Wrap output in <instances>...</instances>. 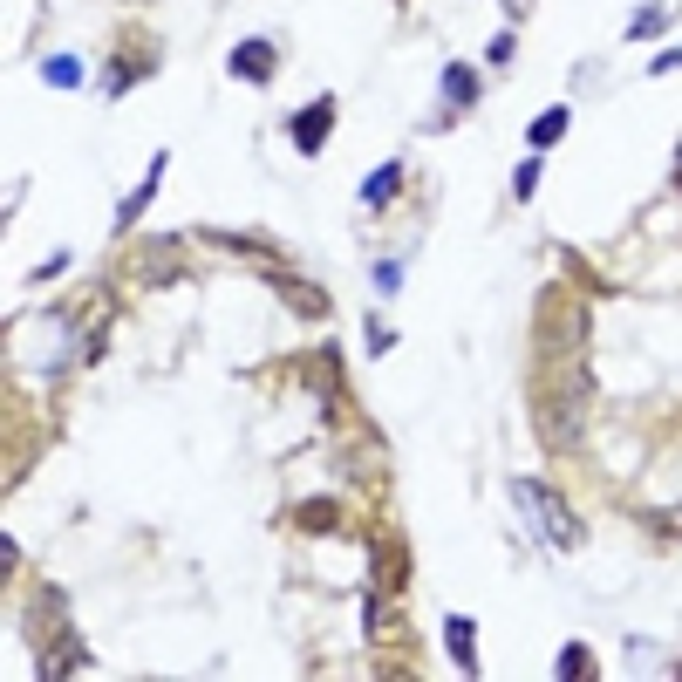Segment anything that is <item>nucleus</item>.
I'll return each instance as SVG.
<instances>
[{"instance_id":"6e6552de","label":"nucleus","mask_w":682,"mask_h":682,"mask_svg":"<svg viewBox=\"0 0 682 682\" xmlns=\"http://www.w3.org/2000/svg\"><path fill=\"white\" fill-rule=\"evenodd\" d=\"M444 103H451V110H471V103H478V76H471L464 62L444 69Z\"/></svg>"},{"instance_id":"9b49d317","label":"nucleus","mask_w":682,"mask_h":682,"mask_svg":"<svg viewBox=\"0 0 682 682\" xmlns=\"http://www.w3.org/2000/svg\"><path fill=\"white\" fill-rule=\"evenodd\" d=\"M560 676H594V662H587V648H580V642L560 648Z\"/></svg>"},{"instance_id":"7ed1b4c3","label":"nucleus","mask_w":682,"mask_h":682,"mask_svg":"<svg viewBox=\"0 0 682 682\" xmlns=\"http://www.w3.org/2000/svg\"><path fill=\"white\" fill-rule=\"evenodd\" d=\"M232 76L239 82H273V41H239V48H232Z\"/></svg>"},{"instance_id":"f257e3e1","label":"nucleus","mask_w":682,"mask_h":682,"mask_svg":"<svg viewBox=\"0 0 682 682\" xmlns=\"http://www.w3.org/2000/svg\"><path fill=\"white\" fill-rule=\"evenodd\" d=\"M512 498H519L532 519H539V532H546V546H553V553H573V546L587 539V532H580V519L567 512V498L553 492V485H539V478H519V485H512Z\"/></svg>"},{"instance_id":"9d476101","label":"nucleus","mask_w":682,"mask_h":682,"mask_svg":"<svg viewBox=\"0 0 682 682\" xmlns=\"http://www.w3.org/2000/svg\"><path fill=\"white\" fill-rule=\"evenodd\" d=\"M567 123H573V110H546L539 123H532V144H539V151H546V144H560V137H567Z\"/></svg>"},{"instance_id":"f3484780","label":"nucleus","mask_w":682,"mask_h":682,"mask_svg":"<svg viewBox=\"0 0 682 682\" xmlns=\"http://www.w3.org/2000/svg\"><path fill=\"white\" fill-rule=\"evenodd\" d=\"M676 185H682V151H676Z\"/></svg>"},{"instance_id":"2eb2a0df","label":"nucleus","mask_w":682,"mask_h":682,"mask_svg":"<svg viewBox=\"0 0 682 682\" xmlns=\"http://www.w3.org/2000/svg\"><path fill=\"white\" fill-rule=\"evenodd\" d=\"M396 287H403V266L382 260V266H376V294H396Z\"/></svg>"},{"instance_id":"20e7f679","label":"nucleus","mask_w":682,"mask_h":682,"mask_svg":"<svg viewBox=\"0 0 682 682\" xmlns=\"http://www.w3.org/2000/svg\"><path fill=\"white\" fill-rule=\"evenodd\" d=\"M164 164H171V157H151V178H144V185H137L130 198H123V205H116V232H130L137 219H144V205H151V191L164 185Z\"/></svg>"},{"instance_id":"4468645a","label":"nucleus","mask_w":682,"mask_h":682,"mask_svg":"<svg viewBox=\"0 0 682 682\" xmlns=\"http://www.w3.org/2000/svg\"><path fill=\"white\" fill-rule=\"evenodd\" d=\"M662 21H669V14H662V7H642V14H635V21H628V35H655V28H662Z\"/></svg>"},{"instance_id":"f8f14e48","label":"nucleus","mask_w":682,"mask_h":682,"mask_svg":"<svg viewBox=\"0 0 682 682\" xmlns=\"http://www.w3.org/2000/svg\"><path fill=\"white\" fill-rule=\"evenodd\" d=\"M280 294H287L294 307H307V314H321V307H328L321 294H314V287H294V280H280Z\"/></svg>"},{"instance_id":"0eeeda50","label":"nucleus","mask_w":682,"mask_h":682,"mask_svg":"<svg viewBox=\"0 0 682 682\" xmlns=\"http://www.w3.org/2000/svg\"><path fill=\"white\" fill-rule=\"evenodd\" d=\"M403 171H410V164H382L376 178L362 185V205H369V212H382V205L396 198V185H403Z\"/></svg>"},{"instance_id":"ddd939ff","label":"nucleus","mask_w":682,"mask_h":682,"mask_svg":"<svg viewBox=\"0 0 682 682\" xmlns=\"http://www.w3.org/2000/svg\"><path fill=\"white\" fill-rule=\"evenodd\" d=\"M532 185H539V157H526V164L512 171V198H532Z\"/></svg>"},{"instance_id":"dca6fc26","label":"nucleus","mask_w":682,"mask_h":682,"mask_svg":"<svg viewBox=\"0 0 682 682\" xmlns=\"http://www.w3.org/2000/svg\"><path fill=\"white\" fill-rule=\"evenodd\" d=\"M669 69H682V48H669V55H655V62H648V76H669Z\"/></svg>"},{"instance_id":"1a4fd4ad","label":"nucleus","mask_w":682,"mask_h":682,"mask_svg":"<svg viewBox=\"0 0 682 682\" xmlns=\"http://www.w3.org/2000/svg\"><path fill=\"white\" fill-rule=\"evenodd\" d=\"M212 239H219V246H232V253H253V260H280L260 232H212Z\"/></svg>"},{"instance_id":"39448f33","label":"nucleus","mask_w":682,"mask_h":682,"mask_svg":"<svg viewBox=\"0 0 682 682\" xmlns=\"http://www.w3.org/2000/svg\"><path fill=\"white\" fill-rule=\"evenodd\" d=\"M444 642H451V662H457V669H464V676H478V628H471L464 614L444 621Z\"/></svg>"},{"instance_id":"423d86ee","label":"nucleus","mask_w":682,"mask_h":682,"mask_svg":"<svg viewBox=\"0 0 682 682\" xmlns=\"http://www.w3.org/2000/svg\"><path fill=\"white\" fill-rule=\"evenodd\" d=\"M82 76H89V62H76V55H48L41 62V82L48 89H82Z\"/></svg>"},{"instance_id":"f03ea898","label":"nucleus","mask_w":682,"mask_h":682,"mask_svg":"<svg viewBox=\"0 0 682 682\" xmlns=\"http://www.w3.org/2000/svg\"><path fill=\"white\" fill-rule=\"evenodd\" d=\"M328 130H335V96H321V103H307L294 123H287V137H294V151L314 157L321 144H328Z\"/></svg>"}]
</instances>
